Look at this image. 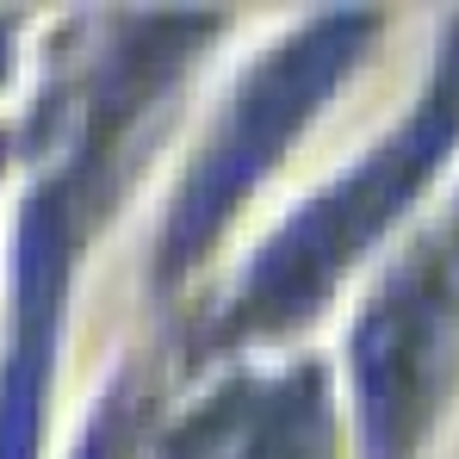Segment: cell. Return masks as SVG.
<instances>
[{"label": "cell", "instance_id": "cell-3", "mask_svg": "<svg viewBox=\"0 0 459 459\" xmlns=\"http://www.w3.org/2000/svg\"><path fill=\"white\" fill-rule=\"evenodd\" d=\"M63 273H69V218L56 193H38L19 224V305H13V354L0 373V459H31L38 447L63 323Z\"/></svg>", "mask_w": 459, "mask_h": 459}, {"label": "cell", "instance_id": "cell-1", "mask_svg": "<svg viewBox=\"0 0 459 459\" xmlns=\"http://www.w3.org/2000/svg\"><path fill=\"white\" fill-rule=\"evenodd\" d=\"M454 137H459V56L447 63L441 87L422 100V112H416L391 143H379L342 186H329L305 218L261 255V267H255V280H248L255 316H292V310H305L310 299H316V286H323L335 267H348V261L410 205V193H416L422 174L447 155Z\"/></svg>", "mask_w": 459, "mask_h": 459}, {"label": "cell", "instance_id": "cell-5", "mask_svg": "<svg viewBox=\"0 0 459 459\" xmlns=\"http://www.w3.org/2000/svg\"><path fill=\"white\" fill-rule=\"evenodd\" d=\"M236 459H329L316 385L299 379L292 391H273V397L248 416V435H242Z\"/></svg>", "mask_w": 459, "mask_h": 459}, {"label": "cell", "instance_id": "cell-4", "mask_svg": "<svg viewBox=\"0 0 459 459\" xmlns=\"http://www.w3.org/2000/svg\"><path fill=\"white\" fill-rule=\"evenodd\" d=\"M422 348H429V305L416 286H397L367 323H360V410H367V435L373 454L403 441L416 403H422Z\"/></svg>", "mask_w": 459, "mask_h": 459}, {"label": "cell", "instance_id": "cell-2", "mask_svg": "<svg viewBox=\"0 0 459 459\" xmlns=\"http://www.w3.org/2000/svg\"><path fill=\"white\" fill-rule=\"evenodd\" d=\"M360 38H367V19H354V13L316 19L305 38H292L261 75L248 81V93L236 100V112L224 118V131L212 137V150L199 161V174L180 193V212L168 224V261L199 255V242L218 230V218L255 186V174L292 143V131L316 112V100L348 75Z\"/></svg>", "mask_w": 459, "mask_h": 459}]
</instances>
